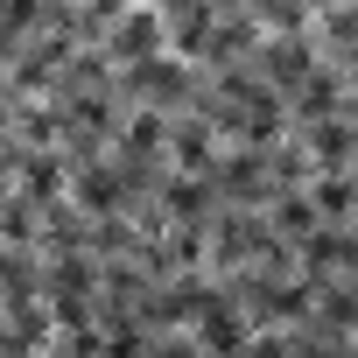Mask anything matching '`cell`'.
<instances>
[{
	"label": "cell",
	"mask_w": 358,
	"mask_h": 358,
	"mask_svg": "<svg viewBox=\"0 0 358 358\" xmlns=\"http://www.w3.org/2000/svg\"><path fill=\"white\" fill-rule=\"evenodd\" d=\"M204 344H211V351H239V344H246V330L232 323V309H211V323H204Z\"/></svg>",
	"instance_id": "obj_1"
}]
</instances>
